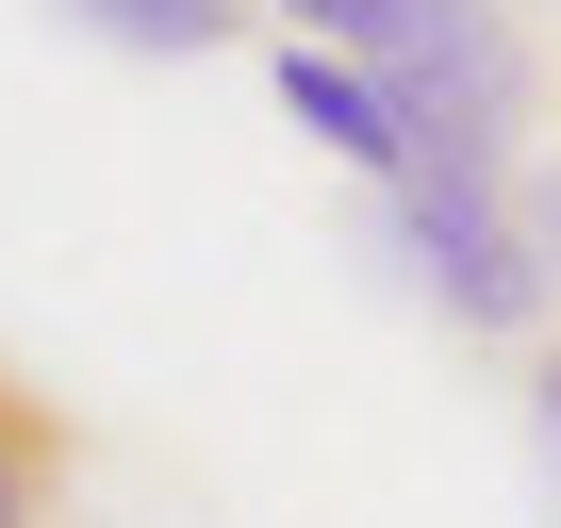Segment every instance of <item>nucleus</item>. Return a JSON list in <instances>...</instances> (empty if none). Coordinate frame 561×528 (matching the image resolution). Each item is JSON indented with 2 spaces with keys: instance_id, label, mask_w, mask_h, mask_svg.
Returning a JSON list of instances; mask_svg holds the SVG:
<instances>
[{
  "instance_id": "2",
  "label": "nucleus",
  "mask_w": 561,
  "mask_h": 528,
  "mask_svg": "<svg viewBox=\"0 0 561 528\" xmlns=\"http://www.w3.org/2000/svg\"><path fill=\"white\" fill-rule=\"evenodd\" d=\"M413 116V165H528V50L495 0H397L364 50Z\"/></svg>"
},
{
  "instance_id": "3",
  "label": "nucleus",
  "mask_w": 561,
  "mask_h": 528,
  "mask_svg": "<svg viewBox=\"0 0 561 528\" xmlns=\"http://www.w3.org/2000/svg\"><path fill=\"white\" fill-rule=\"evenodd\" d=\"M280 116H298L347 182H413V116H397V83H380L364 50H331V34H280Z\"/></svg>"
},
{
  "instance_id": "5",
  "label": "nucleus",
  "mask_w": 561,
  "mask_h": 528,
  "mask_svg": "<svg viewBox=\"0 0 561 528\" xmlns=\"http://www.w3.org/2000/svg\"><path fill=\"white\" fill-rule=\"evenodd\" d=\"M50 479H67V462H50V429H34V397L0 380V528H50Z\"/></svg>"
},
{
  "instance_id": "6",
  "label": "nucleus",
  "mask_w": 561,
  "mask_h": 528,
  "mask_svg": "<svg viewBox=\"0 0 561 528\" xmlns=\"http://www.w3.org/2000/svg\"><path fill=\"white\" fill-rule=\"evenodd\" d=\"M264 18H280V34H331V50H380L397 0H264Z\"/></svg>"
},
{
  "instance_id": "4",
  "label": "nucleus",
  "mask_w": 561,
  "mask_h": 528,
  "mask_svg": "<svg viewBox=\"0 0 561 528\" xmlns=\"http://www.w3.org/2000/svg\"><path fill=\"white\" fill-rule=\"evenodd\" d=\"M50 18L100 34V50H133V67H198V50L248 34V0H50Z\"/></svg>"
},
{
  "instance_id": "7",
  "label": "nucleus",
  "mask_w": 561,
  "mask_h": 528,
  "mask_svg": "<svg viewBox=\"0 0 561 528\" xmlns=\"http://www.w3.org/2000/svg\"><path fill=\"white\" fill-rule=\"evenodd\" d=\"M528 231H545V282H561V165H528Z\"/></svg>"
},
{
  "instance_id": "1",
  "label": "nucleus",
  "mask_w": 561,
  "mask_h": 528,
  "mask_svg": "<svg viewBox=\"0 0 561 528\" xmlns=\"http://www.w3.org/2000/svg\"><path fill=\"white\" fill-rule=\"evenodd\" d=\"M380 248L413 264V298L446 331H545L561 314L545 231H528V165H413V182H380Z\"/></svg>"
},
{
  "instance_id": "8",
  "label": "nucleus",
  "mask_w": 561,
  "mask_h": 528,
  "mask_svg": "<svg viewBox=\"0 0 561 528\" xmlns=\"http://www.w3.org/2000/svg\"><path fill=\"white\" fill-rule=\"evenodd\" d=\"M545 446H561V364H545Z\"/></svg>"
}]
</instances>
